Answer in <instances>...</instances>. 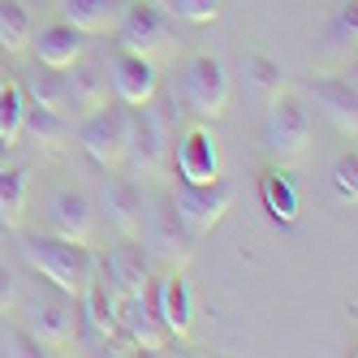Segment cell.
<instances>
[{
    "mask_svg": "<svg viewBox=\"0 0 358 358\" xmlns=\"http://www.w3.org/2000/svg\"><path fill=\"white\" fill-rule=\"evenodd\" d=\"M17 250H22V259H27V268L43 276V285H57L69 298H83L87 280H91V272L99 264L95 255H91V246H78V242L57 238V234H48V238H22Z\"/></svg>",
    "mask_w": 358,
    "mask_h": 358,
    "instance_id": "1",
    "label": "cell"
},
{
    "mask_svg": "<svg viewBox=\"0 0 358 358\" xmlns=\"http://www.w3.org/2000/svg\"><path fill=\"white\" fill-rule=\"evenodd\" d=\"M27 311V337L35 350L43 354H61L78 341V328H83V311H78V298H69L65 289L48 285L35 289L27 302H17Z\"/></svg>",
    "mask_w": 358,
    "mask_h": 358,
    "instance_id": "2",
    "label": "cell"
},
{
    "mask_svg": "<svg viewBox=\"0 0 358 358\" xmlns=\"http://www.w3.org/2000/svg\"><path fill=\"white\" fill-rule=\"evenodd\" d=\"M125 160L138 177H151V173H164L169 160H173V143H169V117L151 104H138L130 113V143H125Z\"/></svg>",
    "mask_w": 358,
    "mask_h": 358,
    "instance_id": "3",
    "label": "cell"
},
{
    "mask_svg": "<svg viewBox=\"0 0 358 358\" xmlns=\"http://www.w3.org/2000/svg\"><path fill=\"white\" fill-rule=\"evenodd\" d=\"M169 203H173V216L182 220L186 234L203 238V234H212V229L229 216V208H234V190H229L224 182H203V186L177 182Z\"/></svg>",
    "mask_w": 358,
    "mask_h": 358,
    "instance_id": "4",
    "label": "cell"
},
{
    "mask_svg": "<svg viewBox=\"0 0 358 358\" xmlns=\"http://www.w3.org/2000/svg\"><path fill=\"white\" fill-rule=\"evenodd\" d=\"M306 143H311V113H306L294 95L276 91L272 108L264 117V151L276 164H294V160H302Z\"/></svg>",
    "mask_w": 358,
    "mask_h": 358,
    "instance_id": "5",
    "label": "cell"
},
{
    "mask_svg": "<svg viewBox=\"0 0 358 358\" xmlns=\"http://www.w3.org/2000/svg\"><path fill=\"white\" fill-rule=\"evenodd\" d=\"M73 138H78V147L87 151L95 164L117 169V164H125V143H130V113L104 104V108H95V113L78 117V130H73Z\"/></svg>",
    "mask_w": 358,
    "mask_h": 358,
    "instance_id": "6",
    "label": "cell"
},
{
    "mask_svg": "<svg viewBox=\"0 0 358 358\" xmlns=\"http://www.w3.org/2000/svg\"><path fill=\"white\" fill-rule=\"evenodd\" d=\"M182 99H186V113L216 121L229 108V69L216 57H190L182 65Z\"/></svg>",
    "mask_w": 358,
    "mask_h": 358,
    "instance_id": "7",
    "label": "cell"
},
{
    "mask_svg": "<svg viewBox=\"0 0 358 358\" xmlns=\"http://www.w3.org/2000/svg\"><path fill=\"white\" fill-rule=\"evenodd\" d=\"M138 238H143V250H147V259H156L164 264L169 272L177 264H186L190 259V234L182 229V220L173 216V203H143V229H138Z\"/></svg>",
    "mask_w": 358,
    "mask_h": 358,
    "instance_id": "8",
    "label": "cell"
},
{
    "mask_svg": "<svg viewBox=\"0 0 358 358\" xmlns=\"http://www.w3.org/2000/svg\"><path fill=\"white\" fill-rule=\"evenodd\" d=\"M143 298L151 306V315L169 328V337H190V332H194V298H190L186 276L177 268L164 280H156L151 289H143Z\"/></svg>",
    "mask_w": 358,
    "mask_h": 358,
    "instance_id": "9",
    "label": "cell"
},
{
    "mask_svg": "<svg viewBox=\"0 0 358 358\" xmlns=\"http://www.w3.org/2000/svg\"><path fill=\"white\" fill-rule=\"evenodd\" d=\"M104 73H108L113 95L121 99L125 108H138V104H147V99H156V91H160L156 61H151V57H138V52H121V48H117V57L108 61Z\"/></svg>",
    "mask_w": 358,
    "mask_h": 358,
    "instance_id": "10",
    "label": "cell"
},
{
    "mask_svg": "<svg viewBox=\"0 0 358 358\" xmlns=\"http://www.w3.org/2000/svg\"><path fill=\"white\" fill-rule=\"evenodd\" d=\"M48 229L57 238H69L78 246H91L95 242V229H99V212L95 203L78 190H57L48 199Z\"/></svg>",
    "mask_w": 358,
    "mask_h": 358,
    "instance_id": "11",
    "label": "cell"
},
{
    "mask_svg": "<svg viewBox=\"0 0 358 358\" xmlns=\"http://www.w3.org/2000/svg\"><path fill=\"white\" fill-rule=\"evenodd\" d=\"M173 164H177V177L182 182H220V143L212 130H203V125H194V130L182 134V143L173 147Z\"/></svg>",
    "mask_w": 358,
    "mask_h": 358,
    "instance_id": "12",
    "label": "cell"
},
{
    "mask_svg": "<svg viewBox=\"0 0 358 358\" xmlns=\"http://www.w3.org/2000/svg\"><path fill=\"white\" fill-rule=\"evenodd\" d=\"M117 48L121 52H138V57H156L160 48L169 43V31H164V17L156 5H143V0H130L125 17L117 22Z\"/></svg>",
    "mask_w": 358,
    "mask_h": 358,
    "instance_id": "13",
    "label": "cell"
},
{
    "mask_svg": "<svg viewBox=\"0 0 358 358\" xmlns=\"http://www.w3.org/2000/svg\"><path fill=\"white\" fill-rule=\"evenodd\" d=\"M104 276H108V285L117 289V298H138V294L147 289V280H151V259H147V250L138 246V238H121V246L108 250Z\"/></svg>",
    "mask_w": 358,
    "mask_h": 358,
    "instance_id": "14",
    "label": "cell"
},
{
    "mask_svg": "<svg viewBox=\"0 0 358 358\" xmlns=\"http://www.w3.org/2000/svg\"><path fill=\"white\" fill-rule=\"evenodd\" d=\"M104 104H108V73L78 57L65 69V117L78 121V117L104 108Z\"/></svg>",
    "mask_w": 358,
    "mask_h": 358,
    "instance_id": "15",
    "label": "cell"
},
{
    "mask_svg": "<svg viewBox=\"0 0 358 358\" xmlns=\"http://www.w3.org/2000/svg\"><path fill=\"white\" fill-rule=\"evenodd\" d=\"M117 332H121L130 345L147 350V354H160L164 341H169V328L151 315V306H147L143 294H138V298H117Z\"/></svg>",
    "mask_w": 358,
    "mask_h": 358,
    "instance_id": "16",
    "label": "cell"
},
{
    "mask_svg": "<svg viewBox=\"0 0 358 358\" xmlns=\"http://www.w3.org/2000/svg\"><path fill=\"white\" fill-rule=\"evenodd\" d=\"M306 95L315 99V108L337 125V130L345 138L358 134V95L350 83H337V78H315V83H306Z\"/></svg>",
    "mask_w": 358,
    "mask_h": 358,
    "instance_id": "17",
    "label": "cell"
},
{
    "mask_svg": "<svg viewBox=\"0 0 358 358\" xmlns=\"http://www.w3.org/2000/svg\"><path fill=\"white\" fill-rule=\"evenodd\" d=\"M104 216L121 238H138L143 229V194L130 177H113L104 186Z\"/></svg>",
    "mask_w": 358,
    "mask_h": 358,
    "instance_id": "18",
    "label": "cell"
},
{
    "mask_svg": "<svg viewBox=\"0 0 358 358\" xmlns=\"http://www.w3.org/2000/svg\"><path fill=\"white\" fill-rule=\"evenodd\" d=\"M31 48H35L39 65H48V69H69L78 57H87V35L73 31L69 22H57V27H43L39 39H31Z\"/></svg>",
    "mask_w": 358,
    "mask_h": 358,
    "instance_id": "19",
    "label": "cell"
},
{
    "mask_svg": "<svg viewBox=\"0 0 358 358\" xmlns=\"http://www.w3.org/2000/svg\"><path fill=\"white\" fill-rule=\"evenodd\" d=\"M125 9H130V0H65L61 5L65 22L83 35H113Z\"/></svg>",
    "mask_w": 358,
    "mask_h": 358,
    "instance_id": "20",
    "label": "cell"
},
{
    "mask_svg": "<svg viewBox=\"0 0 358 358\" xmlns=\"http://www.w3.org/2000/svg\"><path fill=\"white\" fill-rule=\"evenodd\" d=\"M83 320L91 332H99V337H117V289L108 285V276L104 268L95 264L91 280H87V289H83Z\"/></svg>",
    "mask_w": 358,
    "mask_h": 358,
    "instance_id": "21",
    "label": "cell"
},
{
    "mask_svg": "<svg viewBox=\"0 0 358 358\" xmlns=\"http://www.w3.org/2000/svg\"><path fill=\"white\" fill-rule=\"evenodd\" d=\"M27 194H31L27 169H0V229H9V234H13V229L22 224Z\"/></svg>",
    "mask_w": 358,
    "mask_h": 358,
    "instance_id": "22",
    "label": "cell"
},
{
    "mask_svg": "<svg viewBox=\"0 0 358 358\" xmlns=\"http://www.w3.org/2000/svg\"><path fill=\"white\" fill-rule=\"evenodd\" d=\"M22 91H27V104L65 117V69H48V65H39L31 78H27V87H22Z\"/></svg>",
    "mask_w": 358,
    "mask_h": 358,
    "instance_id": "23",
    "label": "cell"
},
{
    "mask_svg": "<svg viewBox=\"0 0 358 358\" xmlns=\"http://www.w3.org/2000/svg\"><path fill=\"white\" fill-rule=\"evenodd\" d=\"M259 190H264V208L272 212L276 224H294V220H298V190H294V182H289L285 169H272V173L264 177Z\"/></svg>",
    "mask_w": 358,
    "mask_h": 358,
    "instance_id": "24",
    "label": "cell"
},
{
    "mask_svg": "<svg viewBox=\"0 0 358 358\" xmlns=\"http://www.w3.org/2000/svg\"><path fill=\"white\" fill-rule=\"evenodd\" d=\"M69 134H73V125H69L61 113H48V108L27 104V117H22V138L43 143V147H61Z\"/></svg>",
    "mask_w": 358,
    "mask_h": 358,
    "instance_id": "25",
    "label": "cell"
},
{
    "mask_svg": "<svg viewBox=\"0 0 358 358\" xmlns=\"http://www.w3.org/2000/svg\"><path fill=\"white\" fill-rule=\"evenodd\" d=\"M31 48V13L17 0H0V52H27Z\"/></svg>",
    "mask_w": 358,
    "mask_h": 358,
    "instance_id": "26",
    "label": "cell"
},
{
    "mask_svg": "<svg viewBox=\"0 0 358 358\" xmlns=\"http://www.w3.org/2000/svg\"><path fill=\"white\" fill-rule=\"evenodd\" d=\"M22 117H27V91L5 83L0 87V147H13L22 138Z\"/></svg>",
    "mask_w": 358,
    "mask_h": 358,
    "instance_id": "27",
    "label": "cell"
},
{
    "mask_svg": "<svg viewBox=\"0 0 358 358\" xmlns=\"http://www.w3.org/2000/svg\"><path fill=\"white\" fill-rule=\"evenodd\" d=\"M156 5H164L182 22H194V27H203V22H212L220 13V0H156Z\"/></svg>",
    "mask_w": 358,
    "mask_h": 358,
    "instance_id": "28",
    "label": "cell"
},
{
    "mask_svg": "<svg viewBox=\"0 0 358 358\" xmlns=\"http://www.w3.org/2000/svg\"><path fill=\"white\" fill-rule=\"evenodd\" d=\"M332 190H337L345 203L358 199V156H354V151H345V156L332 164Z\"/></svg>",
    "mask_w": 358,
    "mask_h": 358,
    "instance_id": "29",
    "label": "cell"
},
{
    "mask_svg": "<svg viewBox=\"0 0 358 358\" xmlns=\"http://www.w3.org/2000/svg\"><path fill=\"white\" fill-rule=\"evenodd\" d=\"M17 302H22V285H17V276L0 264V315H13Z\"/></svg>",
    "mask_w": 358,
    "mask_h": 358,
    "instance_id": "30",
    "label": "cell"
},
{
    "mask_svg": "<svg viewBox=\"0 0 358 358\" xmlns=\"http://www.w3.org/2000/svg\"><path fill=\"white\" fill-rule=\"evenodd\" d=\"M250 69H259V73H255V87H264V91H280V69H276L272 61L255 57V61H250Z\"/></svg>",
    "mask_w": 358,
    "mask_h": 358,
    "instance_id": "31",
    "label": "cell"
},
{
    "mask_svg": "<svg viewBox=\"0 0 358 358\" xmlns=\"http://www.w3.org/2000/svg\"><path fill=\"white\" fill-rule=\"evenodd\" d=\"M354 31H358L354 0H341V13H337V35H341V39H354Z\"/></svg>",
    "mask_w": 358,
    "mask_h": 358,
    "instance_id": "32",
    "label": "cell"
},
{
    "mask_svg": "<svg viewBox=\"0 0 358 358\" xmlns=\"http://www.w3.org/2000/svg\"><path fill=\"white\" fill-rule=\"evenodd\" d=\"M5 83H9V78H5V73H0V87H5Z\"/></svg>",
    "mask_w": 358,
    "mask_h": 358,
    "instance_id": "33",
    "label": "cell"
}]
</instances>
